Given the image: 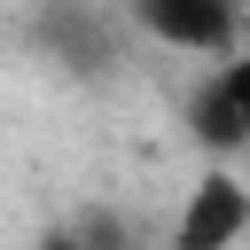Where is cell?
I'll return each mask as SVG.
<instances>
[{
	"label": "cell",
	"mask_w": 250,
	"mask_h": 250,
	"mask_svg": "<svg viewBox=\"0 0 250 250\" xmlns=\"http://www.w3.org/2000/svg\"><path fill=\"white\" fill-rule=\"evenodd\" d=\"M242 227H250V188L234 172H203L188 188V211L172 227V250H234Z\"/></svg>",
	"instance_id": "1"
},
{
	"label": "cell",
	"mask_w": 250,
	"mask_h": 250,
	"mask_svg": "<svg viewBox=\"0 0 250 250\" xmlns=\"http://www.w3.org/2000/svg\"><path fill=\"white\" fill-rule=\"evenodd\" d=\"M188 133H195L211 156L250 148V55H242V62H219V70L195 86V102H188Z\"/></svg>",
	"instance_id": "2"
},
{
	"label": "cell",
	"mask_w": 250,
	"mask_h": 250,
	"mask_svg": "<svg viewBox=\"0 0 250 250\" xmlns=\"http://www.w3.org/2000/svg\"><path fill=\"white\" fill-rule=\"evenodd\" d=\"M133 16H141L164 47L227 55V47H234V23H242V0H133Z\"/></svg>",
	"instance_id": "3"
},
{
	"label": "cell",
	"mask_w": 250,
	"mask_h": 250,
	"mask_svg": "<svg viewBox=\"0 0 250 250\" xmlns=\"http://www.w3.org/2000/svg\"><path fill=\"white\" fill-rule=\"evenodd\" d=\"M39 250H86V242H78V234H47Z\"/></svg>",
	"instance_id": "4"
}]
</instances>
